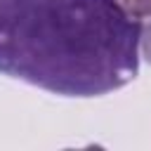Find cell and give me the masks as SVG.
I'll return each instance as SVG.
<instances>
[{
    "label": "cell",
    "instance_id": "obj_1",
    "mask_svg": "<svg viewBox=\"0 0 151 151\" xmlns=\"http://www.w3.org/2000/svg\"><path fill=\"white\" fill-rule=\"evenodd\" d=\"M142 33L118 0H0V73L61 97H101L137 78Z\"/></svg>",
    "mask_w": 151,
    "mask_h": 151
},
{
    "label": "cell",
    "instance_id": "obj_2",
    "mask_svg": "<svg viewBox=\"0 0 151 151\" xmlns=\"http://www.w3.org/2000/svg\"><path fill=\"white\" fill-rule=\"evenodd\" d=\"M120 7L132 17V19H146L151 17V0H118Z\"/></svg>",
    "mask_w": 151,
    "mask_h": 151
},
{
    "label": "cell",
    "instance_id": "obj_3",
    "mask_svg": "<svg viewBox=\"0 0 151 151\" xmlns=\"http://www.w3.org/2000/svg\"><path fill=\"white\" fill-rule=\"evenodd\" d=\"M142 45H144V52H146V59L151 61V26L142 33Z\"/></svg>",
    "mask_w": 151,
    "mask_h": 151
}]
</instances>
